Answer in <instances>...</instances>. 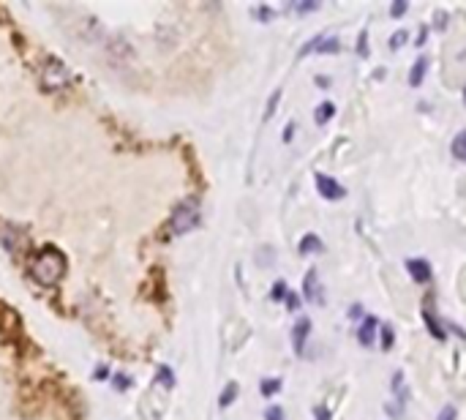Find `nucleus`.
I'll return each instance as SVG.
<instances>
[{"label":"nucleus","mask_w":466,"mask_h":420,"mask_svg":"<svg viewBox=\"0 0 466 420\" xmlns=\"http://www.w3.org/2000/svg\"><path fill=\"white\" fill-rule=\"evenodd\" d=\"M115 385H118V388H125V385H131V380H128V377H118Z\"/></svg>","instance_id":"34"},{"label":"nucleus","mask_w":466,"mask_h":420,"mask_svg":"<svg viewBox=\"0 0 466 420\" xmlns=\"http://www.w3.org/2000/svg\"><path fill=\"white\" fill-rule=\"evenodd\" d=\"M279 101H281V91H276V93H273V98L267 101V112H265V120H270V118L276 115V107H279Z\"/></svg>","instance_id":"24"},{"label":"nucleus","mask_w":466,"mask_h":420,"mask_svg":"<svg viewBox=\"0 0 466 420\" xmlns=\"http://www.w3.org/2000/svg\"><path fill=\"white\" fill-rule=\"evenodd\" d=\"M313 418L316 420H330V412L325 407H313Z\"/></svg>","instance_id":"30"},{"label":"nucleus","mask_w":466,"mask_h":420,"mask_svg":"<svg viewBox=\"0 0 466 420\" xmlns=\"http://www.w3.org/2000/svg\"><path fill=\"white\" fill-rule=\"evenodd\" d=\"M420 314H423V322H426V327H428V333H431L434 339H439V341H444V339H447V327L436 320L434 311H431V309H423Z\"/></svg>","instance_id":"10"},{"label":"nucleus","mask_w":466,"mask_h":420,"mask_svg":"<svg viewBox=\"0 0 466 420\" xmlns=\"http://www.w3.org/2000/svg\"><path fill=\"white\" fill-rule=\"evenodd\" d=\"M355 49H357V55H360V58H368V31H366V28L360 31V41H357V47H355Z\"/></svg>","instance_id":"20"},{"label":"nucleus","mask_w":466,"mask_h":420,"mask_svg":"<svg viewBox=\"0 0 466 420\" xmlns=\"http://www.w3.org/2000/svg\"><path fill=\"white\" fill-rule=\"evenodd\" d=\"M281 388H284L281 377H265V380L259 382V393H262L265 398H270V396H276V393H281Z\"/></svg>","instance_id":"14"},{"label":"nucleus","mask_w":466,"mask_h":420,"mask_svg":"<svg viewBox=\"0 0 466 420\" xmlns=\"http://www.w3.org/2000/svg\"><path fill=\"white\" fill-rule=\"evenodd\" d=\"M406 41H409V33L406 31H396L390 36V49H398V47H404Z\"/></svg>","instance_id":"22"},{"label":"nucleus","mask_w":466,"mask_h":420,"mask_svg":"<svg viewBox=\"0 0 466 420\" xmlns=\"http://www.w3.org/2000/svg\"><path fill=\"white\" fill-rule=\"evenodd\" d=\"M464 101H466V88H464Z\"/></svg>","instance_id":"35"},{"label":"nucleus","mask_w":466,"mask_h":420,"mask_svg":"<svg viewBox=\"0 0 466 420\" xmlns=\"http://www.w3.org/2000/svg\"><path fill=\"white\" fill-rule=\"evenodd\" d=\"M238 390H240V385H238V382H229L226 388L221 390V398H218V407H221V410H226V407H229V404H232V401L238 398Z\"/></svg>","instance_id":"16"},{"label":"nucleus","mask_w":466,"mask_h":420,"mask_svg":"<svg viewBox=\"0 0 466 420\" xmlns=\"http://www.w3.org/2000/svg\"><path fill=\"white\" fill-rule=\"evenodd\" d=\"M316 85H319V88H330V77H325V74L316 77Z\"/></svg>","instance_id":"33"},{"label":"nucleus","mask_w":466,"mask_h":420,"mask_svg":"<svg viewBox=\"0 0 466 420\" xmlns=\"http://www.w3.org/2000/svg\"><path fill=\"white\" fill-rule=\"evenodd\" d=\"M303 295L309 303H316V306H325V295L319 290V276H316V267H311L306 273V281H303Z\"/></svg>","instance_id":"7"},{"label":"nucleus","mask_w":466,"mask_h":420,"mask_svg":"<svg viewBox=\"0 0 466 420\" xmlns=\"http://www.w3.org/2000/svg\"><path fill=\"white\" fill-rule=\"evenodd\" d=\"M295 137V123H286V129H284V142H289Z\"/></svg>","instance_id":"31"},{"label":"nucleus","mask_w":466,"mask_h":420,"mask_svg":"<svg viewBox=\"0 0 466 420\" xmlns=\"http://www.w3.org/2000/svg\"><path fill=\"white\" fill-rule=\"evenodd\" d=\"M284 303H286V309H289V311H297V309H300V295L289 292V295L284 297Z\"/></svg>","instance_id":"26"},{"label":"nucleus","mask_w":466,"mask_h":420,"mask_svg":"<svg viewBox=\"0 0 466 420\" xmlns=\"http://www.w3.org/2000/svg\"><path fill=\"white\" fill-rule=\"evenodd\" d=\"M292 8L300 11V14H309V11H316V8H319V3H316V0H306V3H295Z\"/></svg>","instance_id":"25"},{"label":"nucleus","mask_w":466,"mask_h":420,"mask_svg":"<svg viewBox=\"0 0 466 420\" xmlns=\"http://www.w3.org/2000/svg\"><path fill=\"white\" fill-rule=\"evenodd\" d=\"M254 17H256L259 22H270V20H276V8H270V6H256V8H254Z\"/></svg>","instance_id":"18"},{"label":"nucleus","mask_w":466,"mask_h":420,"mask_svg":"<svg viewBox=\"0 0 466 420\" xmlns=\"http://www.w3.org/2000/svg\"><path fill=\"white\" fill-rule=\"evenodd\" d=\"M379 336H382V352H390L393 344H396V333H393V325H379Z\"/></svg>","instance_id":"15"},{"label":"nucleus","mask_w":466,"mask_h":420,"mask_svg":"<svg viewBox=\"0 0 466 420\" xmlns=\"http://www.w3.org/2000/svg\"><path fill=\"white\" fill-rule=\"evenodd\" d=\"M158 382H164L166 388H175V374H172L166 366H161V368H158Z\"/></svg>","instance_id":"21"},{"label":"nucleus","mask_w":466,"mask_h":420,"mask_svg":"<svg viewBox=\"0 0 466 420\" xmlns=\"http://www.w3.org/2000/svg\"><path fill=\"white\" fill-rule=\"evenodd\" d=\"M426 38H428V25H420V31H417V47H423Z\"/></svg>","instance_id":"29"},{"label":"nucleus","mask_w":466,"mask_h":420,"mask_svg":"<svg viewBox=\"0 0 466 420\" xmlns=\"http://www.w3.org/2000/svg\"><path fill=\"white\" fill-rule=\"evenodd\" d=\"M406 273L412 276L414 284H428L434 279V270H431V262L420 257H409L406 259Z\"/></svg>","instance_id":"5"},{"label":"nucleus","mask_w":466,"mask_h":420,"mask_svg":"<svg viewBox=\"0 0 466 420\" xmlns=\"http://www.w3.org/2000/svg\"><path fill=\"white\" fill-rule=\"evenodd\" d=\"M333 115H336V104H333V101H322V104L313 109V120H316V126H325Z\"/></svg>","instance_id":"13"},{"label":"nucleus","mask_w":466,"mask_h":420,"mask_svg":"<svg viewBox=\"0 0 466 420\" xmlns=\"http://www.w3.org/2000/svg\"><path fill=\"white\" fill-rule=\"evenodd\" d=\"M194 226H199V199H196V196H188V199H183V202L172 210L169 232H172V235H186Z\"/></svg>","instance_id":"2"},{"label":"nucleus","mask_w":466,"mask_h":420,"mask_svg":"<svg viewBox=\"0 0 466 420\" xmlns=\"http://www.w3.org/2000/svg\"><path fill=\"white\" fill-rule=\"evenodd\" d=\"M360 314H363V306H360V303H355V306L349 309V317L355 320V317H360Z\"/></svg>","instance_id":"32"},{"label":"nucleus","mask_w":466,"mask_h":420,"mask_svg":"<svg viewBox=\"0 0 466 420\" xmlns=\"http://www.w3.org/2000/svg\"><path fill=\"white\" fill-rule=\"evenodd\" d=\"M316 52H319V55H339V52H341V41H339L336 36H319Z\"/></svg>","instance_id":"12"},{"label":"nucleus","mask_w":466,"mask_h":420,"mask_svg":"<svg viewBox=\"0 0 466 420\" xmlns=\"http://www.w3.org/2000/svg\"><path fill=\"white\" fill-rule=\"evenodd\" d=\"M286 295H289V290H286V281L279 279V281L273 284V290H270V300H284Z\"/></svg>","instance_id":"19"},{"label":"nucleus","mask_w":466,"mask_h":420,"mask_svg":"<svg viewBox=\"0 0 466 420\" xmlns=\"http://www.w3.org/2000/svg\"><path fill=\"white\" fill-rule=\"evenodd\" d=\"M63 273H65V257H63L58 249H52V246H47L31 265V276L38 284H47V287L58 284Z\"/></svg>","instance_id":"1"},{"label":"nucleus","mask_w":466,"mask_h":420,"mask_svg":"<svg viewBox=\"0 0 466 420\" xmlns=\"http://www.w3.org/2000/svg\"><path fill=\"white\" fill-rule=\"evenodd\" d=\"M311 336V320L309 317H300L297 322L292 325V350L297 357H306V341Z\"/></svg>","instance_id":"6"},{"label":"nucleus","mask_w":466,"mask_h":420,"mask_svg":"<svg viewBox=\"0 0 466 420\" xmlns=\"http://www.w3.org/2000/svg\"><path fill=\"white\" fill-rule=\"evenodd\" d=\"M313 183H316L319 196H325L327 202H336V199H343V196H346V189H343L341 183H339L336 178L325 175V172H316V175H313Z\"/></svg>","instance_id":"4"},{"label":"nucleus","mask_w":466,"mask_h":420,"mask_svg":"<svg viewBox=\"0 0 466 420\" xmlns=\"http://www.w3.org/2000/svg\"><path fill=\"white\" fill-rule=\"evenodd\" d=\"M426 74H428V58H426V55H420V58L412 63V71H409V85H412V88H420V85H423V79H426Z\"/></svg>","instance_id":"11"},{"label":"nucleus","mask_w":466,"mask_h":420,"mask_svg":"<svg viewBox=\"0 0 466 420\" xmlns=\"http://www.w3.org/2000/svg\"><path fill=\"white\" fill-rule=\"evenodd\" d=\"M41 79L49 91H58V88H65L71 82V71L58 58H47V65L41 68Z\"/></svg>","instance_id":"3"},{"label":"nucleus","mask_w":466,"mask_h":420,"mask_svg":"<svg viewBox=\"0 0 466 420\" xmlns=\"http://www.w3.org/2000/svg\"><path fill=\"white\" fill-rule=\"evenodd\" d=\"M406 11H409V3H406V0H396V3L390 6V17H396V20L404 17Z\"/></svg>","instance_id":"23"},{"label":"nucleus","mask_w":466,"mask_h":420,"mask_svg":"<svg viewBox=\"0 0 466 420\" xmlns=\"http://www.w3.org/2000/svg\"><path fill=\"white\" fill-rule=\"evenodd\" d=\"M450 153H453L458 162H466V131H461V134L453 139V145H450Z\"/></svg>","instance_id":"17"},{"label":"nucleus","mask_w":466,"mask_h":420,"mask_svg":"<svg viewBox=\"0 0 466 420\" xmlns=\"http://www.w3.org/2000/svg\"><path fill=\"white\" fill-rule=\"evenodd\" d=\"M436 420H456V407H453V404H447V407L439 412V418Z\"/></svg>","instance_id":"27"},{"label":"nucleus","mask_w":466,"mask_h":420,"mask_svg":"<svg viewBox=\"0 0 466 420\" xmlns=\"http://www.w3.org/2000/svg\"><path fill=\"white\" fill-rule=\"evenodd\" d=\"M265 420H284V410H281V407H270V410L265 412Z\"/></svg>","instance_id":"28"},{"label":"nucleus","mask_w":466,"mask_h":420,"mask_svg":"<svg viewBox=\"0 0 466 420\" xmlns=\"http://www.w3.org/2000/svg\"><path fill=\"white\" fill-rule=\"evenodd\" d=\"M297 251H300V257H311V254H319V251H325V243L319 240V235H303V240H300V246H297Z\"/></svg>","instance_id":"9"},{"label":"nucleus","mask_w":466,"mask_h":420,"mask_svg":"<svg viewBox=\"0 0 466 420\" xmlns=\"http://www.w3.org/2000/svg\"><path fill=\"white\" fill-rule=\"evenodd\" d=\"M376 333H379V320H376V317H363V322L357 327V341H360L363 347H371Z\"/></svg>","instance_id":"8"}]
</instances>
